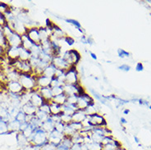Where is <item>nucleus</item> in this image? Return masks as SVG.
Returning <instances> with one entry per match:
<instances>
[{
	"label": "nucleus",
	"mask_w": 151,
	"mask_h": 150,
	"mask_svg": "<svg viewBox=\"0 0 151 150\" xmlns=\"http://www.w3.org/2000/svg\"><path fill=\"white\" fill-rule=\"evenodd\" d=\"M6 87L8 90V93L13 94H17L19 96H22L23 94H25L26 90L23 89V87L22 86L21 83L19 81H11V82H8L6 84Z\"/></svg>",
	"instance_id": "nucleus-1"
},
{
	"label": "nucleus",
	"mask_w": 151,
	"mask_h": 150,
	"mask_svg": "<svg viewBox=\"0 0 151 150\" xmlns=\"http://www.w3.org/2000/svg\"><path fill=\"white\" fill-rule=\"evenodd\" d=\"M27 35L30 38V39L34 43V44L41 45V40L39 32V28H30L28 29L27 32Z\"/></svg>",
	"instance_id": "nucleus-2"
},
{
	"label": "nucleus",
	"mask_w": 151,
	"mask_h": 150,
	"mask_svg": "<svg viewBox=\"0 0 151 150\" xmlns=\"http://www.w3.org/2000/svg\"><path fill=\"white\" fill-rule=\"evenodd\" d=\"M30 102L35 107H36L38 109L45 103V101L44 100V98L41 97V95L40 94V93L38 91L37 92H32L31 96H30Z\"/></svg>",
	"instance_id": "nucleus-3"
},
{
	"label": "nucleus",
	"mask_w": 151,
	"mask_h": 150,
	"mask_svg": "<svg viewBox=\"0 0 151 150\" xmlns=\"http://www.w3.org/2000/svg\"><path fill=\"white\" fill-rule=\"evenodd\" d=\"M8 43L10 48H20L22 47V36L14 32L11 37L8 39Z\"/></svg>",
	"instance_id": "nucleus-4"
},
{
	"label": "nucleus",
	"mask_w": 151,
	"mask_h": 150,
	"mask_svg": "<svg viewBox=\"0 0 151 150\" xmlns=\"http://www.w3.org/2000/svg\"><path fill=\"white\" fill-rule=\"evenodd\" d=\"M21 109L27 116H35V113L38 111L37 108L35 107L30 102H28L27 103L23 104Z\"/></svg>",
	"instance_id": "nucleus-5"
},
{
	"label": "nucleus",
	"mask_w": 151,
	"mask_h": 150,
	"mask_svg": "<svg viewBox=\"0 0 151 150\" xmlns=\"http://www.w3.org/2000/svg\"><path fill=\"white\" fill-rule=\"evenodd\" d=\"M36 80V85L37 86L41 89V88H47V87H50V83H51V80L52 78H49L45 75H40L39 77L35 78Z\"/></svg>",
	"instance_id": "nucleus-6"
},
{
	"label": "nucleus",
	"mask_w": 151,
	"mask_h": 150,
	"mask_svg": "<svg viewBox=\"0 0 151 150\" xmlns=\"http://www.w3.org/2000/svg\"><path fill=\"white\" fill-rule=\"evenodd\" d=\"M16 139L17 143L19 146L24 148V147H30V142L25 135H23L22 132H17L16 134Z\"/></svg>",
	"instance_id": "nucleus-7"
},
{
	"label": "nucleus",
	"mask_w": 151,
	"mask_h": 150,
	"mask_svg": "<svg viewBox=\"0 0 151 150\" xmlns=\"http://www.w3.org/2000/svg\"><path fill=\"white\" fill-rule=\"evenodd\" d=\"M8 132L10 134L12 133H17L20 132V128H21V123L19 122L18 121H17L16 119L14 120H12L8 122Z\"/></svg>",
	"instance_id": "nucleus-8"
},
{
	"label": "nucleus",
	"mask_w": 151,
	"mask_h": 150,
	"mask_svg": "<svg viewBox=\"0 0 151 150\" xmlns=\"http://www.w3.org/2000/svg\"><path fill=\"white\" fill-rule=\"evenodd\" d=\"M6 55H8V59L11 62L18 60L19 59V48H9L6 52Z\"/></svg>",
	"instance_id": "nucleus-9"
},
{
	"label": "nucleus",
	"mask_w": 151,
	"mask_h": 150,
	"mask_svg": "<svg viewBox=\"0 0 151 150\" xmlns=\"http://www.w3.org/2000/svg\"><path fill=\"white\" fill-rule=\"evenodd\" d=\"M86 118V114L85 111H81V110H76L72 116V121L79 122V123H81Z\"/></svg>",
	"instance_id": "nucleus-10"
},
{
	"label": "nucleus",
	"mask_w": 151,
	"mask_h": 150,
	"mask_svg": "<svg viewBox=\"0 0 151 150\" xmlns=\"http://www.w3.org/2000/svg\"><path fill=\"white\" fill-rule=\"evenodd\" d=\"M31 58V54L30 51L23 49L22 47L19 48V60L23 62H29Z\"/></svg>",
	"instance_id": "nucleus-11"
},
{
	"label": "nucleus",
	"mask_w": 151,
	"mask_h": 150,
	"mask_svg": "<svg viewBox=\"0 0 151 150\" xmlns=\"http://www.w3.org/2000/svg\"><path fill=\"white\" fill-rule=\"evenodd\" d=\"M33 46H34V43L30 40V38L28 37L27 34H24L22 36V47L23 49L30 51Z\"/></svg>",
	"instance_id": "nucleus-12"
},
{
	"label": "nucleus",
	"mask_w": 151,
	"mask_h": 150,
	"mask_svg": "<svg viewBox=\"0 0 151 150\" xmlns=\"http://www.w3.org/2000/svg\"><path fill=\"white\" fill-rule=\"evenodd\" d=\"M67 98L68 97L65 95L64 94H62L60 95H58V96H55V97L53 98V100L52 101L53 103H55L57 104H58V105H64L66 104V103H67Z\"/></svg>",
	"instance_id": "nucleus-13"
},
{
	"label": "nucleus",
	"mask_w": 151,
	"mask_h": 150,
	"mask_svg": "<svg viewBox=\"0 0 151 150\" xmlns=\"http://www.w3.org/2000/svg\"><path fill=\"white\" fill-rule=\"evenodd\" d=\"M88 146V149L89 150H103L104 147L100 144V143H95V142H91L89 144H86Z\"/></svg>",
	"instance_id": "nucleus-14"
},
{
	"label": "nucleus",
	"mask_w": 151,
	"mask_h": 150,
	"mask_svg": "<svg viewBox=\"0 0 151 150\" xmlns=\"http://www.w3.org/2000/svg\"><path fill=\"white\" fill-rule=\"evenodd\" d=\"M8 122L5 121L0 119V135H6L8 134Z\"/></svg>",
	"instance_id": "nucleus-15"
},
{
	"label": "nucleus",
	"mask_w": 151,
	"mask_h": 150,
	"mask_svg": "<svg viewBox=\"0 0 151 150\" xmlns=\"http://www.w3.org/2000/svg\"><path fill=\"white\" fill-rule=\"evenodd\" d=\"M51 91H52V94H53V97L63 94V86H61V85L54 87V88H51Z\"/></svg>",
	"instance_id": "nucleus-16"
},
{
	"label": "nucleus",
	"mask_w": 151,
	"mask_h": 150,
	"mask_svg": "<svg viewBox=\"0 0 151 150\" xmlns=\"http://www.w3.org/2000/svg\"><path fill=\"white\" fill-rule=\"evenodd\" d=\"M26 118H27V115L23 113L22 111V109H21V111L17 113V115L16 116L15 119L17 121H18L20 123H22V122L26 121Z\"/></svg>",
	"instance_id": "nucleus-17"
},
{
	"label": "nucleus",
	"mask_w": 151,
	"mask_h": 150,
	"mask_svg": "<svg viewBox=\"0 0 151 150\" xmlns=\"http://www.w3.org/2000/svg\"><path fill=\"white\" fill-rule=\"evenodd\" d=\"M41 150H57V146L51 143L48 142L41 147Z\"/></svg>",
	"instance_id": "nucleus-18"
},
{
	"label": "nucleus",
	"mask_w": 151,
	"mask_h": 150,
	"mask_svg": "<svg viewBox=\"0 0 151 150\" xmlns=\"http://www.w3.org/2000/svg\"><path fill=\"white\" fill-rule=\"evenodd\" d=\"M118 54H119V56L122 57H123L124 56H129V53H127V52H125L124 50H122V49H119V50H118Z\"/></svg>",
	"instance_id": "nucleus-19"
},
{
	"label": "nucleus",
	"mask_w": 151,
	"mask_h": 150,
	"mask_svg": "<svg viewBox=\"0 0 151 150\" xmlns=\"http://www.w3.org/2000/svg\"><path fill=\"white\" fill-rule=\"evenodd\" d=\"M136 70L137 71H143V65L140 63V62H139V63H137V65H136Z\"/></svg>",
	"instance_id": "nucleus-20"
},
{
	"label": "nucleus",
	"mask_w": 151,
	"mask_h": 150,
	"mask_svg": "<svg viewBox=\"0 0 151 150\" xmlns=\"http://www.w3.org/2000/svg\"><path fill=\"white\" fill-rule=\"evenodd\" d=\"M119 69L123 70V71H128L129 70H130V67H129V66H127V65H122V66H121V67H119Z\"/></svg>",
	"instance_id": "nucleus-21"
},
{
	"label": "nucleus",
	"mask_w": 151,
	"mask_h": 150,
	"mask_svg": "<svg viewBox=\"0 0 151 150\" xmlns=\"http://www.w3.org/2000/svg\"><path fill=\"white\" fill-rule=\"evenodd\" d=\"M134 139H135V141H136V142L138 144H140V139H138V138H137L136 136H134Z\"/></svg>",
	"instance_id": "nucleus-22"
},
{
	"label": "nucleus",
	"mask_w": 151,
	"mask_h": 150,
	"mask_svg": "<svg viewBox=\"0 0 151 150\" xmlns=\"http://www.w3.org/2000/svg\"><path fill=\"white\" fill-rule=\"evenodd\" d=\"M121 121L122 122V123H127V121H126V119L125 118H122L121 119Z\"/></svg>",
	"instance_id": "nucleus-23"
},
{
	"label": "nucleus",
	"mask_w": 151,
	"mask_h": 150,
	"mask_svg": "<svg viewBox=\"0 0 151 150\" xmlns=\"http://www.w3.org/2000/svg\"><path fill=\"white\" fill-rule=\"evenodd\" d=\"M124 113L125 114H127V113H129V110H127H127H125Z\"/></svg>",
	"instance_id": "nucleus-24"
},
{
	"label": "nucleus",
	"mask_w": 151,
	"mask_h": 150,
	"mask_svg": "<svg viewBox=\"0 0 151 150\" xmlns=\"http://www.w3.org/2000/svg\"><path fill=\"white\" fill-rule=\"evenodd\" d=\"M150 109H151V106H150Z\"/></svg>",
	"instance_id": "nucleus-25"
}]
</instances>
